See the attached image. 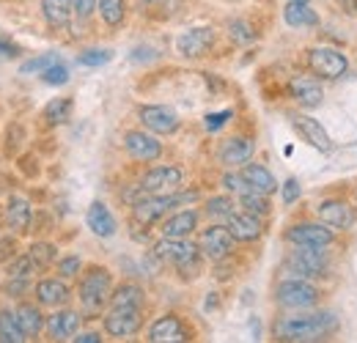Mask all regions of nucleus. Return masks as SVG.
<instances>
[{
	"instance_id": "1",
	"label": "nucleus",
	"mask_w": 357,
	"mask_h": 343,
	"mask_svg": "<svg viewBox=\"0 0 357 343\" xmlns=\"http://www.w3.org/2000/svg\"><path fill=\"white\" fill-rule=\"evenodd\" d=\"M333 313H313V316H286L275 324L278 338L283 341H319L335 330Z\"/></svg>"
},
{
	"instance_id": "2",
	"label": "nucleus",
	"mask_w": 357,
	"mask_h": 343,
	"mask_svg": "<svg viewBox=\"0 0 357 343\" xmlns=\"http://www.w3.org/2000/svg\"><path fill=\"white\" fill-rule=\"evenodd\" d=\"M113 297V280L105 266H91L80 280V305L89 316L102 313V307Z\"/></svg>"
},
{
	"instance_id": "3",
	"label": "nucleus",
	"mask_w": 357,
	"mask_h": 343,
	"mask_svg": "<svg viewBox=\"0 0 357 343\" xmlns=\"http://www.w3.org/2000/svg\"><path fill=\"white\" fill-rule=\"evenodd\" d=\"M154 258L171 261L178 272L187 275V277H192V275L201 272V247H195V245H190V242H184V239H171V236H165L162 242L154 245Z\"/></svg>"
},
{
	"instance_id": "4",
	"label": "nucleus",
	"mask_w": 357,
	"mask_h": 343,
	"mask_svg": "<svg viewBox=\"0 0 357 343\" xmlns=\"http://www.w3.org/2000/svg\"><path fill=\"white\" fill-rule=\"evenodd\" d=\"M286 272L291 277H300V280L324 275L327 272V253H324V247L297 245V250H291V256L286 258Z\"/></svg>"
},
{
	"instance_id": "5",
	"label": "nucleus",
	"mask_w": 357,
	"mask_h": 343,
	"mask_svg": "<svg viewBox=\"0 0 357 343\" xmlns=\"http://www.w3.org/2000/svg\"><path fill=\"white\" fill-rule=\"evenodd\" d=\"M195 198H198L195 190L184 192V195H151L149 192V198H140V201L132 204V217L140 225H151V222H157L160 217L165 215L168 209H174L178 204H187V201H195Z\"/></svg>"
},
{
	"instance_id": "6",
	"label": "nucleus",
	"mask_w": 357,
	"mask_h": 343,
	"mask_svg": "<svg viewBox=\"0 0 357 343\" xmlns=\"http://www.w3.org/2000/svg\"><path fill=\"white\" fill-rule=\"evenodd\" d=\"M275 300H278V305H283L289 310H305V307H313L319 302V291H316V286H311L308 280L289 277V280H283L278 286Z\"/></svg>"
},
{
	"instance_id": "7",
	"label": "nucleus",
	"mask_w": 357,
	"mask_h": 343,
	"mask_svg": "<svg viewBox=\"0 0 357 343\" xmlns=\"http://www.w3.org/2000/svg\"><path fill=\"white\" fill-rule=\"evenodd\" d=\"M308 66L316 77H324V80H335L347 72L349 61L344 52L333 49V47H313L308 52Z\"/></svg>"
},
{
	"instance_id": "8",
	"label": "nucleus",
	"mask_w": 357,
	"mask_h": 343,
	"mask_svg": "<svg viewBox=\"0 0 357 343\" xmlns=\"http://www.w3.org/2000/svg\"><path fill=\"white\" fill-rule=\"evenodd\" d=\"M143 307H130V305H113L110 313L105 316V333L113 338H130L143 324Z\"/></svg>"
},
{
	"instance_id": "9",
	"label": "nucleus",
	"mask_w": 357,
	"mask_h": 343,
	"mask_svg": "<svg viewBox=\"0 0 357 343\" xmlns=\"http://www.w3.org/2000/svg\"><path fill=\"white\" fill-rule=\"evenodd\" d=\"M286 239L291 245H311V247H330L335 234L324 222H297L286 231Z\"/></svg>"
},
{
	"instance_id": "10",
	"label": "nucleus",
	"mask_w": 357,
	"mask_h": 343,
	"mask_svg": "<svg viewBox=\"0 0 357 343\" xmlns=\"http://www.w3.org/2000/svg\"><path fill=\"white\" fill-rule=\"evenodd\" d=\"M316 215H319V220H321L324 225H330L333 231H349L357 220L355 209H352L347 201H341V198H327V201H321V204L316 206Z\"/></svg>"
},
{
	"instance_id": "11",
	"label": "nucleus",
	"mask_w": 357,
	"mask_h": 343,
	"mask_svg": "<svg viewBox=\"0 0 357 343\" xmlns=\"http://www.w3.org/2000/svg\"><path fill=\"white\" fill-rule=\"evenodd\" d=\"M124 148L137 162H154V160L162 157V143L157 137L146 135V132H137V129L124 135Z\"/></svg>"
},
{
	"instance_id": "12",
	"label": "nucleus",
	"mask_w": 357,
	"mask_h": 343,
	"mask_svg": "<svg viewBox=\"0 0 357 343\" xmlns=\"http://www.w3.org/2000/svg\"><path fill=\"white\" fill-rule=\"evenodd\" d=\"M140 124L149 129V132H157V135H174L178 129V116L171 107H162V105H146L140 107Z\"/></svg>"
},
{
	"instance_id": "13",
	"label": "nucleus",
	"mask_w": 357,
	"mask_h": 343,
	"mask_svg": "<svg viewBox=\"0 0 357 343\" xmlns=\"http://www.w3.org/2000/svg\"><path fill=\"white\" fill-rule=\"evenodd\" d=\"M234 250V234L223 225H212L201 234V253L212 261H223Z\"/></svg>"
},
{
	"instance_id": "14",
	"label": "nucleus",
	"mask_w": 357,
	"mask_h": 343,
	"mask_svg": "<svg viewBox=\"0 0 357 343\" xmlns=\"http://www.w3.org/2000/svg\"><path fill=\"white\" fill-rule=\"evenodd\" d=\"M253 148H256V146H253L250 137L234 135V137L223 140L218 157H220V162H223L225 168H245V165L250 162V157H253Z\"/></svg>"
},
{
	"instance_id": "15",
	"label": "nucleus",
	"mask_w": 357,
	"mask_h": 343,
	"mask_svg": "<svg viewBox=\"0 0 357 343\" xmlns=\"http://www.w3.org/2000/svg\"><path fill=\"white\" fill-rule=\"evenodd\" d=\"M184 173L181 168H174V165H160V168H151V171L143 176L140 181V190L143 192H151V195H162L168 190H174L181 184Z\"/></svg>"
},
{
	"instance_id": "16",
	"label": "nucleus",
	"mask_w": 357,
	"mask_h": 343,
	"mask_svg": "<svg viewBox=\"0 0 357 343\" xmlns=\"http://www.w3.org/2000/svg\"><path fill=\"white\" fill-rule=\"evenodd\" d=\"M212 44H215L212 28H190L176 39V49L184 58H201L212 49Z\"/></svg>"
},
{
	"instance_id": "17",
	"label": "nucleus",
	"mask_w": 357,
	"mask_h": 343,
	"mask_svg": "<svg viewBox=\"0 0 357 343\" xmlns=\"http://www.w3.org/2000/svg\"><path fill=\"white\" fill-rule=\"evenodd\" d=\"M149 341L151 343H178V341H187V330H184V324H181V319L178 316H162V319H157L154 324H151V330H149Z\"/></svg>"
},
{
	"instance_id": "18",
	"label": "nucleus",
	"mask_w": 357,
	"mask_h": 343,
	"mask_svg": "<svg viewBox=\"0 0 357 343\" xmlns=\"http://www.w3.org/2000/svg\"><path fill=\"white\" fill-rule=\"evenodd\" d=\"M77 330H80V313L75 310H61L47 319V333L55 341H75Z\"/></svg>"
},
{
	"instance_id": "19",
	"label": "nucleus",
	"mask_w": 357,
	"mask_h": 343,
	"mask_svg": "<svg viewBox=\"0 0 357 343\" xmlns=\"http://www.w3.org/2000/svg\"><path fill=\"white\" fill-rule=\"evenodd\" d=\"M228 231L234 234V239L236 242H253V239H259L261 236V220L259 215H253V212H242V215H234L228 217Z\"/></svg>"
},
{
	"instance_id": "20",
	"label": "nucleus",
	"mask_w": 357,
	"mask_h": 343,
	"mask_svg": "<svg viewBox=\"0 0 357 343\" xmlns=\"http://www.w3.org/2000/svg\"><path fill=\"white\" fill-rule=\"evenodd\" d=\"M291 124H294V129H297V132L311 143L313 148H319V151H330V148H333L327 129L321 127L316 119H311V116H294V119H291Z\"/></svg>"
},
{
	"instance_id": "21",
	"label": "nucleus",
	"mask_w": 357,
	"mask_h": 343,
	"mask_svg": "<svg viewBox=\"0 0 357 343\" xmlns=\"http://www.w3.org/2000/svg\"><path fill=\"white\" fill-rule=\"evenodd\" d=\"M289 93L303 107H319L321 99H324V91L319 86V80H313V77H294L289 83Z\"/></svg>"
},
{
	"instance_id": "22",
	"label": "nucleus",
	"mask_w": 357,
	"mask_h": 343,
	"mask_svg": "<svg viewBox=\"0 0 357 343\" xmlns=\"http://www.w3.org/2000/svg\"><path fill=\"white\" fill-rule=\"evenodd\" d=\"M69 297H72L69 286L63 280H58V277H45V280L36 283V300L47 305V307H61V305L69 302Z\"/></svg>"
},
{
	"instance_id": "23",
	"label": "nucleus",
	"mask_w": 357,
	"mask_h": 343,
	"mask_svg": "<svg viewBox=\"0 0 357 343\" xmlns=\"http://www.w3.org/2000/svg\"><path fill=\"white\" fill-rule=\"evenodd\" d=\"M86 222H89L91 231H93L96 236H102V239H107V236L116 234V217L110 215V209H107L102 201H93L89 206Z\"/></svg>"
},
{
	"instance_id": "24",
	"label": "nucleus",
	"mask_w": 357,
	"mask_h": 343,
	"mask_svg": "<svg viewBox=\"0 0 357 343\" xmlns=\"http://www.w3.org/2000/svg\"><path fill=\"white\" fill-rule=\"evenodd\" d=\"M195 225H198V215H195L192 209L178 212V215L168 217V220L162 222V236H171V239H184V236H190V234L195 231Z\"/></svg>"
},
{
	"instance_id": "25",
	"label": "nucleus",
	"mask_w": 357,
	"mask_h": 343,
	"mask_svg": "<svg viewBox=\"0 0 357 343\" xmlns=\"http://www.w3.org/2000/svg\"><path fill=\"white\" fill-rule=\"evenodd\" d=\"M283 20L291 28H313V25H319L316 11L308 3H300V0H289V6L283 8Z\"/></svg>"
},
{
	"instance_id": "26",
	"label": "nucleus",
	"mask_w": 357,
	"mask_h": 343,
	"mask_svg": "<svg viewBox=\"0 0 357 343\" xmlns=\"http://www.w3.org/2000/svg\"><path fill=\"white\" fill-rule=\"evenodd\" d=\"M31 217H33V209L25 198H11L8 201V209H6V220L8 225L17 231V234H25L31 228Z\"/></svg>"
},
{
	"instance_id": "27",
	"label": "nucleus",
	"mask_w": 357,
	"mask_h": 343,
	"mask_svg": "<svg viewBox=\"0 0 357 343\" xmlns=\"http://www.w3.org/2000/svg\"><path fill=\"white\" fill-rule=\"evenodd\" d=\"M42 11H45V20L52 28H66L72 20L75 3L72 0H42Z\"/></svg>"
},
{
	"instance_id": "28",
	"label": "nucleus",
	"mask_w": 357,
	"mask_h": 343,
	"mask_svg": "<svg viewBox=\"0 0 357 343\" xmlns=\"http://www.w3.org/2000/svg\"><path fill=\"white\" fill-rule=\"evenodd\" d=\"M242 176L248 178V184L256 190V192H264V195H272L275 190H278V181H275V176L264 168V165H253V162H248L245 165V171Z\"/></svg>"
},
{
	"instance_id": "29",
	"label": "nucleus",
	"mask_w": 357,
	"mask_h": 343,
	"mask_svg": "<svg viewBox=\"0 0 357 343\" xmlns=\"http://www.w3.org/2000/svg\"><path fill=\"white\" fill-rule=\"evenodd\" d=\"M0 341H3V343H22V341H28L25 330L20 327V319H17V313H11V310H0Z\"/></svg>"
},
{
	"instance_id": "30",
	"label": "nucleus",
	"mask_w": 357,
	"mask_h": 343,
	"mask_svg": "<svg viewBox=\"0 0 357 343\" xmlns=\"http://www.w3.org/2000/svg\"><path fill=\"white\" fill-rule=\"evenodd\" d=\"M17 319H20V327L25 330V335H31V338L39 335L42 327H45V319H42V313H39L36 305H20Z\"/></svg>"
},
{
	"instance_id": "31",
	"label": "nucleus",
	"mask_w": 357,
	"mask_h": 343,
	"mask_svg": "<svg viewBox=\"0 0 357 343\" xmlns=\"http://www.w3.org/2000/svg\"><path fill=\"white\" fill-rule=\"evenodd\" d=\"M72 107H75V102H72V99H66V96H61V99H52V102H50V105L45 107L47 124L58 127V124L69 121V116H72Z\"/></svg>"
},
{
	"instance_id": "32",
	"label": "nucleus",
	"mask_w": 357,
	"mask_h": 343,
	"mask_svg": "<svg viewBox=\"0 0 357 343\" xmlns=\"http://www.w3.org/2000/svg\"><path fill=\"white\" fill-rule=\"evenodd\" d=\"M110 305H130V307H143V289L135 283H124L113 291Z\"/></svg>"
},
{
	"instance_id": "33",
	"label": "nucleus",
	"mask_w": 357,
	"mask_h": 343,
	"mask_svg": "<svg viewBox=\"0 0 357 343\" xmlns=\"http://www.w3.org/2000/svg\"><path fill=\"white\" fill-rule=\"evenodd\" d=\"M99 14L107 25H121L124 22V14H127V3L124 0H99Z\"/></svg>"
},
{
	"instance_id": "34",
	"label": "nucleus",
	"mask_w": 357,
	"mask_h": 343,
	"mask_svg": "<svg viewBox=\"0 0 357 343\" xmlns=\"http://www.w3.org/2000/svg\"><path fill=\"white\" fill-rule=\"evenodd\" d=\"M239 201H242L245 212H253V215H259V217L269 212V204H267V195H264V192L248 190V192H242V195H239Z\"/></svg>"
},
{
	"instance_id": "35",
	"label": "nucleus",
	"mask_w": 357,
	"mask_h": 343,
	"mask_svg": "<svg viewBox=\"0 0 357 343\" xmlns=\"http://www.w3.org/2000/svg\"><path fill=\"white\" fill-rule=\"evenodd\" d=\"M228 36H231V42H236V44L256 42V31H253V25L245 22V20H234V22H228Z\"/></svg>"
},
{
	"instance_id": "36",
	"label": "nucleus",
	"mask_w": 357,
	"mask_h": 343,
	"mask_svg": "<svg viewBox=\"0 0 357 343\" xmlns=\"http://www.w3.org/2000/svg\"><path fill=\"white\" fill-rule=\"evenodd\" d=\"M52 63H58V52H45V55H36L31 61H25L20 66V75H36V72H47Z\"/></svg>"
},
{
	"instance_id": "37",
	"label": "nucleus",
	"mask_w": 357,
	"mask_h": 343,
	"mask_svg": "<svg viewBox=\"0 0 357 343\" xmlns=\"http://www.w3.org/2000/svg\"><path fill=\"white\" fill-rule=\"evenodd\" d=\"M206 215L209 217H228L234 215V201L228 195H218V198H209L206 201Z\"/></svg>"
},
{
	"instance_id": "38",
	"label": "nucleus",
	"mask_w": 357,
	"mask_h": 343,
	"mask_svg": "<svg viewBox=\"0 0 357 343\" xmlns=\"http://www.w3.org/2000/svg\"><path fill=\"white\" fill-rule=\"evenodd\" d=\"M110 58H113V52H110V49H86V52H80V55H77V63L93 69V66H105Z\"/></svg>"
},
{
	"instance_id": "39",
	"label": "nucleus",
	"mask_w": 357,
	"mask_h": 343,
	"mask_svg": "<svg viewBox=\"0 0 357 343\" xmlns=\"http://www.w3.org/2000/svg\"><path fill=\"white\" fill-rule=\"evenodd\" d=\"M28 256L33 258L39 266H50L55 256H58V250H55V245H47V242H39V245H33L31 250H28Z\"/></svg>"
},
{
	"instance_id": "40",
	"label": "nucleus",
	"mask_w": 357,
	"mask_h": 343,
	"mask_svg": "<svg viewBox=\"0 0 357 343\" xmlns=\"http://www.w3.org/2000/svg\"><path fill=\"white\" fill-rule=\"evenodd\" d=\"M42 80H45L47 86H66V83H69V69L58 61V63H52L47 72H42Z\"/></svg>"
},
{
	"instance_id": "41",
	"label": "nucleus",
	"mask_w": 357,
	"mask_h": 343,
	"mask_svg": "<svg viewBox=\"0 0 357 343\" xmlns=\"http://www.w3.org/2000/svg\"><path fill=\"white\" fill-rule=\"evenodd\" d=\"M223 187L228 190V192H234V195H242V192L253 190L242 173H225V176H223Z\"/></svg>"
},
{
	"instance_id": "42",
	"label": "nucleus",
	"mask_w": 357,
	"mask_h": 343,
	"mask_svg": "<svg viewBox=\"0 0 357 343\" xmlns=\"http://www.w3.org/2000/svg\"><path fill=\"white\" fill-rule=\"evenodd\" d=\"M300 195H303V187H300L297 178H286V181L280 184V198H283L286 206H291L294 201H300Z\"/></svg>"
},
{
	"instance_id": "43",
	"label": "nucleus",
	"mask_w": 357,
	"mask_h": 343,
	"mask_svg": "<svg viewBox=\"0 0 357 343\" xmlns=\"http://www.w3.org/2000/svg\"><path fill=\"white\" fill-rule=\"evenodd\" d=\"M80 266H83V261L77 256H66L58 261V272H61V277H75V275H80Z\"/></svg>"
},
{
	"instance_id": "44",
	"label": "nucleus",
	"mask_w": 357,
	"mask_h": 343,
	"mask_svg": "<svg viewBox=\"0 0 357 343\" xmlns=\"http://www.w3.org/2000/svg\"><path fill=\"white\" fill-rule=\"evenodd\" d=\"M231 116H234V110H220V113H209L204 124H206V129H209V132H218V129L225 127V124L231 121Z\"/></svg>"
},
{
	"instance_id": "45",
	"label": "nucleus",
	"mask_w": 357,
	"mask_h": 343,
	"mask_svg": "<svg viewBox=\"0 0 357 343\" xmlns=\"http://www.w3.org/2000/svg\"><path fill=\"white\" fill-rule=\"evenodd\" d=\"M72 3H75V14L80 20H89L93 14V8H96V0H72Z\"/></svg>"
},
{
	"instance_id": "46",
	"label": "nucleus",
	"mask_w": 357,
	"mask_h": 343,
	"mask_svg": "<svg viewBox=\"0 0 357 343\" xmlns=\"http://www.w3.org/2000/svg\"><path fill=\"white\" fill-rule=\"evenodd\" d=\"M75 341L77 343H99L102 341V335H99V333H83V335H77Z\"/></svg>"
},
{
	"instance_id": "47",
	"label": "nucleus",
	"mask_w": 357,
	"mask_h": 343,
	"mask_svg": "<svg viewBox=\"0 0 357 343\" xmlns=\"http://www.w3.org/2000/svg\"><path fill=\"white\" fill-rule=\"evenodd\" d=\"M0 52H3V55H17L20 49H17V44H11V42H0Z\"/></svg>"
},
{
	"instance_id": "48",
	"label": "nucleus",
	"mask_w": 357,
	"mask_h": 343,
	"mask_svg": "<svg viewBox=\"0 0 357 343\" xmlns=\"http://www.w3.org/2000/svg\"><path fill=\"white\" fill-rule=\"evenodd\" d=\"M341 6L347 8V14H352V17H357V0H341Z\"/></svg>"
},
{
	"instance_id": "49",
	"label": "nucleus",
	"mask_w": 357,
	"mask_h": 343,
	"mask_svg": "<svg viewBox=\"0 0 357 343\" xmlns=\"http://www.w3.org/2000/svg\"><path fill=\"white\" fill-rule=\"evenodd\" d=\"M143 3H160V0H143Z\"/></svg>"
},
{
	"instance_id": "50",
	"label": "nucleus",
	"mask_w": 357,
	"mask_h": 343,
	"mask_svg": "<svg viewBox=\"0 0 357 343\" xmlns=\"http://www.w3.org/2000/svg\"><path fill=\"white\" fill-rule=\"evenodd\" d=\"M300 3H308V0H300Z\"/></svg>"
}]
</instances>
